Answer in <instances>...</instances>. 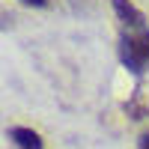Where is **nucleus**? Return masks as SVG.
Here are the masks:
<instances>
[{
  "instance_id": "f03ea898",
  "label": "nucleus",
  "mask_w": 149,
  "mask_h": 149,
  "mask_svg": "<svg viewBox=\"0 0 149 149\" xmlns=\"http://www.w3.org/2000/svg\"><path fill=\"white\" fill-rule=\"evenodd\" d=\"M113 9H116V15L128 24V30L134 33H146V18H143V12L131 3V0H113Z\"/></svg>"
},
{
  "instance_id": "423d86ee",
  "label": "nucleus",
  "mask_w": 149,
  "mask_h": 149,
  "mask_svg": "<svg viewBox=\"0 0 149 149\" xmlns=\"http://www.w3.org/2000/svg\"><path fill=\"white\" fill-rule=\"evenodd\" d=\"M21 3H30V6H45L48 0H21Z\"/></svg>"
},
{
  "instance_id": "7ed1b4c3",
  "label": "nucleus",
  "mask_w": 149,
  "mask_h": 149,
  "mask_svg": "<svg viewBox=\"0 0 149 149\" xmlns=\"http://www.w3.org/2000/svg\"><path fill=\"white\" fill-rule=\"evenodd\" d=\"M9 140L15 143L18 149H42V137H39V131H33V128H24V125H15V128H9Z\"/></svg>"
},
{
  "instance_id": "f257e3e1",
  "label": "nucleus",
  "mask_w": 149,
  "mask_h": 149,
  "mask_svg": "<svg viewBox=\"0 0 149 149\" xmlns=\"http://www.w3.org/2000/svg\"><path fill=\"white\" fill-rule=\"evenodd\" d=\"M119 57H122V63H125L134 74H140V72L149 66L143 48H140V42H137V36H131V33H125V36L119 39Z\"/></svg>"
},
{
  "instance_id": "39448f33",
  "label": "nucleus",
  "mask_w": 149,
  "mask_h": 149,
  "mask_svg": "<svg viewBox=\"0 0 149 149\" xmlns=\"http://www.w3.org/2000/svg\"><path fill=\"white\" fill-rule=\"evenodd\" d=\"M140 149H149V131H143V137H140Z\"/></svg>"
},
{
  "instance_id": "20e7f679",
  "label": "nucleus",
  "mask_w": 149,
  "mask_h": 149,
  "mask_svg": "<svg viewBox=\"0 0 149 149\" xmlns=\"http://www.w3.org/2000/svg\"><path fill=\"white\" fill-rule=\"evenodd\" d=\"M134 36H137V42H140L143 54H146V63H149V30H146V33H134Z\"/></svg>"
}]
</instances>
